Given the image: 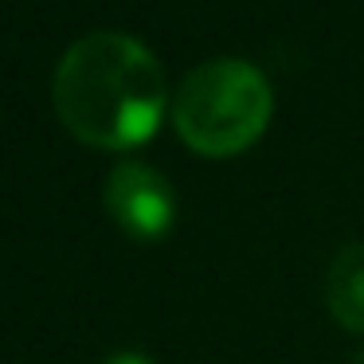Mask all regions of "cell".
Instances as JSON below:
<instances>
[{"label":"cell","mask_w":364,"mask_h":364,"mask_svg":"<svg viewBox=\"0 0 364 364\" xmlns=\"http://www.w3.org/2000/svg\"><path fill=\"white\" fill-rule=\"evenodd\" d=\"M51 102L75 137L126 149L157 129L168 87L157 55L137 36L102 28L79 36L63 51L51 79Z\"/></svg>","instance_id":"1"},{"label":"cell","mask_w":364,"mask_h":364,"mask_svg":"<svg viewBox=\"0 0 364 364\" xmlns=\"http://www.w3.org/2000/svg\"><path fill=\"white\" fill-rule=\"evenodd\" d=\"M270 122V82L247 59H208L173 95V126L200 153H235Z\"/></svg>","instance_id":"2"},{"label":"cell","mask_w":364,"mask_h":364,"mask_svg":"<svg viewBox=\"0 0 364 364\" xmlns=\"http://www.w3.org/2000/svg\"><path fill=\"white\" fill-rule=\"evenodd\" d=\"M102 196L110 215L129 235H161L173 223V184L141 161H122L110 168L102 184Z\"/></svg>","instance_id":"3"},{"label":"cell","mask_w":364,"mask_h":364,"mask_svg":"<svg viewBox=\"0 0 364 364\" xmlns=\"http://www.w3.org/2000/svg\"><path fill=\"white\" fill-rule=\"evenodd\" d=\"M325 301L345 329H364V243H348L325 270Z\"/></svg>","instance_id":"4"},{"label":"cell","mask_w":364,"mask_h":364,"mask_svg":"<svg viewBox=\"0 0 364 364\" xmlns=\"http://www.w3.org/2000/svg\"><path fill=\"white\" fill-rule=\"evenodd\" d=\"M102 364H153L145 353H114V356H106Z\"/></svg>","instance_id":"5"},{"label":"cell","mask_w":364,"mask_h":364,"mask_svg":"<svg viewBox=\"0 0 364 364\" xmlns=\"http://www.w3.org/2000/svg\"><path fill=\"white\" fill-rule=\"evenodd\" d=\"M353 364H364V348H360V353H356V356H353Z\"/></svg>","instance_id":"6"}]
</instances>
